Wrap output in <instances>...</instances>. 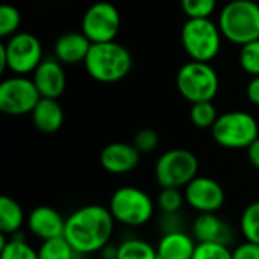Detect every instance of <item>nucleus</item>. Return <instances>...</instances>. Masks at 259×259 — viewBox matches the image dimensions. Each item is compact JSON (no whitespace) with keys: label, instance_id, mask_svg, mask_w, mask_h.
I'll return each mask as SVG.
<instances>
[{"label":"nucleus","instance_id":"obj_27","mask_svg":"<svg viewBox=\"0 0 259 259\" xmlns=\"http://www.w3.org/2000/svg\"><path fill=\"white\" fill-rule=\"evenodd\" d=\"M21 23V15L18 9L12 5L0 6V36L9 38L17 33Z\"/></svg>","mask_w":259,"mask_h":259},{"label":"nucleus","instance_id":"obj_21","mask_svg":"<svg viewBox=\"0 0 259 259\" xmlns=\"http://www.w3.org/2000/svg\"><path fill=\"white\" fill-rule=\"evenodd\" d=\"M115 259H158L156 247L140 238H127L117 246Z\"/></svg>","mask_w":259,"mask_h":259},{"label":"nucleus","instance_id":"obj_29","mask_svg":"<svg viewBox=\"0 0 259 259\" xmlns=\"http://www.w3.org/2000/svg\"><path fill=\"white\" fill-rule=\"evenodd\" d=\"M193 259H232V252L223 243H197Z\"/></svg>","mask_w":259,"mask_h":259},{"label":"nucleus","instance_id":"obj_25","mask_svg":"<svg viewBox=\"0 0 259 259\" xmlns=\"http://www.w3.org/2000/svg\"><path fill=\"white\" fill-rule=\"evenodd\" d=\"M240 228L246 241L259 244V200L250 203L241 214Z\"/></svg>","mask_w":259,"mask_h":259},{"label":"nucleus","instance_id":"obj_17","mask_svg":"<svg viewBox=\"0 0 259 259\" xmlns=\"http://www.w3.org/2000/svg\"><path fill=\"white\" fill-rule=\"evenodd\" d=\"M93 42L80 32H67L55 42V58L61 64H80L85 62Z\"/></svg>","mask_w":259,"mask_h":259},{"label":"nucleus","instance_id":"obj_11","mask_svg":"<svg viewBox=\"0 0 259 259\" xmlns=\"http://www.w3.org/2000/svg\"><path fill=\"white\" fill-rule=\"evenodd\" d=\"M121 27L118 9L109 2H96L83 14L82 32L91 42L115 41Z\"/></svg>","mask_w":259,"mask_h":259},{"label":"nucleus","instance_id":"obj_30","mask_svg":"<svg viewBox=\"0 0 259 259\" xmlns=\"http://www.w3.org/2000/svg\"><path fill=\"white\" fill-rule=\"evenodd\" d=\"M181 6L188 18H209L215 11L217 0H181Z\"/></svg>","mask_w":259,"mask_h":259},{"label":"nucleus","instance_id":"obj_24","mask_svg":"<svg viewBox=\"0 0 259 259\" xmlns=\"http://www.w3.org/2000/svg\"><path fill=\"white\" fill-rule=\"evenodd\" d=\"M217 109L212 102H197L191 103L190 109V120L191 123L199 129H208L212 127L217 121Z\"/></svg>","mask_w":259,"mask_h":259},{"label":"nucleus","instance_id":"obj_31","mask_svg":"<svg viewBox=\"0 0 259 259\" xmlns=\"http://www.w3.org/2000/svg\"><path fill=\"white\" fill-rule=\"evenodd\" d=\"M159 144V135L153 129H141L135 138H134V146L140 150V153H152Z\"/></svg>","mask_w":259,"mask_h":259},{"label":"nucleus","instance_id":"obj_26","mask_svg":"<svg viewBox=\"0 0 259 259\" xmlns=\"http://www.w3.org/2000/svg\"><path fill=\"white\" fill-rule=\"evenodd\" d=\"M185 203L181 188H162L158 194V206L162 214H178Z\"/></svg>","mask_w":259,"mask_h":259},{"label":"nucleus","instance_id":"obj_28","mask_svg":"<svg viewBox=\"0 0 259 259\" xmlns=\"http://www.w3.org/2000/svg\"><path fill=\"white\" fill-rule=\"evenodd\" d=\"M240 65L252 77L259 76V39L241 46L240 50Z\"/></svg>","mask_w":259,"mask_h":259},{"label":"nucleus","instance_id":"obj_13","mask_svg":"<svg viewBox=\"0 0 259 259\" xmlns=\"http://www.w3.org/2000/svg\"><path fill=\"white\" fill-rule=\"evenodd\" d=\"M32 80L44 99H59L67 87V77L62 64L56 58L42 59L32 73Z\"/></svg>","mask_w":259,"mask_h":259},{"label":"nucleus","instance_id":"obj_4","mask_svg":"<svg viewBox=\"0 0 259 259\" xmlns=\"http://www.w3.org/2000/svg\"><path fill=\"white\" fill-rule=\"evenodd\" d=\"M222 32L211 18H188L181 30L184 50L191 61L209 62L222 47Z\"/></svg>","mask_w":259,"mask_h":259},{"label":"nucleus","instance_id":"obj_15","mask_svg":"<svg viewBox=\"0 0 259 259\" xmlns=\"http://www.w3.org/2000/svg\"><path fill=\"white\" fill-rule=\"evenodd\" d=\"M65 222L59 211L52 206H36L27 215V228L41 241L64 237Z\"/></svg>","mask_w":259,"mask_h":259},{"label":"nucleus","instance_id":"obj_10","mask_svg":"<svg viewBox=\"0 0 259 259\" xmlns=\"http://www.w3.org/2000/svg\"><path fill=\"white\" fill-rule=\"evenodd\" d=\"M41 96L32 79L15 74L0 83V111L6 115L32 114Z\"/></svg>","mask_w":259,"mask_h":259},{"label":"nucleus","instance_id":"obj_34","mask_svg":"<svg viewBox=\"0 0 259 259\" xmlns=\"http://www.w3.org/2000/svg\"><path fill=\"white\" fill-rule=\"evenodd\" d=\"M247 158L250 164L259 170V138L255 140L249 147H247Z\"/></svg>","mask_w":259,"mask_h":259},{"label":"nucleus","instance_id":"obj_14","mask_svg":"<svg viewBox=\"0 0 259 259\" xmlns=\"http://www.w3.org/2000/svg\"><path fill=\"white\" fill-rule=\"evenodd\" d=\"M140 150L129 143H111L100 153L102 167L111 175H124L140 164Z\"/></svg>","mask_w":259,"mask_h":259},{"label":"nucleus","instance_id":"obj_9","mask_svg":"<svg viewBox=\"0 0 259 259\" xmlns=\"http://www.w3.org/2000/svg\"><path fill=\"white\" fill-rule=\"evenodd\" d=\"M199 171L197 156L187 149L164 152L155 165V179L161 188H185Z\"/></svg>","mask_w":259,"mask_h":259},{"label":"nucleus","instance_id":"obj_23","mask_svg":"<svg viewBox=\"0 0 259 259\" xmlns=\"http://www.w3.org/2000/svg\"><path fill=\"white\" fill-rule=\"evenodd\" d=\"M0 259H39L35 250L21 235H11L8 243L0 247Z\"/></svg>","mask_w":259,"mask_h":259},{"label":"nucleus","instance_id":"obj_1","mask_svg":"<svg viewBox=\"0 0 259 259\" xmlns=\"http://www.w3.org/2000/svg\"><path fill=\"white\" fill-rule=\"evenodd\" d=\"M114 226L115 220L109 208L87 205L68 215L64 237L79 255H91L109 244Z\"/></svg>","mask_w":259,"mask_h":259},{"label":"nucleus","instance_id":"obj_18","mask_svg":"<svg viewBox=\"0 0 259 259\" xmlns=\"http://www.w3.org/2000/svg\"><path fill=\"white\" fill-rule=\"evenodd\" d=\"M197 241L184 231L167 232L161 237L156 252L158 259H193Z\"/></svg>","mask_w":259,"mask_h":259},{"label":"nucleus","instance_id":"obj_35","mask_svg":"<svg viewBox=\"0 0 259 259\" xmlns=\"http://www.w3.org/2000/svg\"><path fill=\"white\" fill-rule=\"evenodd\" d=\"M102 256H103V259H115L117 258V247L108 244V246L102 250Z\"/></svg>","mask_w":259,"mask_h":259},{"label":"nucleus","instance_id":"obj_32","mask_svg":"<svg viewBox=\"0 0 259 259\" xmlns=\"http://www.w3.org/2000/svg\"><path fill=\"white\" fill-rule=\"evenodd\" d=\"M232 259H259V244L244 241L232 250Z\"/></svg>","mask_w":259,"mask_h":259},{"label":"nucleus","instance_id":"obj_2","mask_svg":"<svg viewBox=\"0 0 259 259\" xmlns=\"http://www.w3.org/2000/svg\"><path fill=\"white\" fill-rule=\"evenodd\" d=\"M88 74L102 83H114L124 79L132 70L131 52L117 41L93 42L85 59Z\"/></svg>","mask_w":259,"mask_h":259},{"label":"nucleus","instance_id":"obj_33","mask_svg":"<svg viewBox=\"0 0 259 259\" xmlns=\"http://www.w3.org/2000/svg\"><path fill=\"white\" fill-rule=\"evenodd\" d=\"M247 99L252 105L259 106V76H253L247 85Z\"/></svg>","mask_w":259,"mask_h":259},{"label":"nucleus","instance_id":"obj_8","mask_svg":"<svg viewBox=\"0 0 259 259\" xmlns=\"http://www.w3.org/2000/svg\"><path fill=\"white\" fill-rule=\"evenodd\" d=\"M109 211L115 222L129 228H140L153 217L155 203L141 188L121 187L111 196Z\"/></svg>","mask_w":259,"mask_h":259},{"label":"nucleus","instance_id":"obj_3","mask_svg":"<svg viewBox=\"0 0 259 259\" xmlns=\"http://www.w3.org/2000/svg\"><path fill=\"white\" fill-rule=\"evenodd\" d=\"M219 27L228 41L244 46L259 39V5L255 0H232L223 6Z\"/></svg>","mask_w":259,"mask_h":259},{"label":"nucleus","instance_id":"obj_22","mask_svg":"<svg viewBox=\"0 0 259 259\" xmlns=\"http://www.w3.org/2000/svg\"><path fill=\"white\" fill-rule=\"evenodd\" d=\"M79 255L65 237H56L41 243L38 249L39 259H76Z\"/></svg>","mask_w":259,"mask_h":259},{"label":"nucleus","instance_id":"obj_19","mask_svg":"<svg viewBox=\"0 0 259 259\" xmlns=\"http://www.w3.org/2000/svg\"><path fill=\"white\" fill-rule=\"evenodd\" d=\"M30 115L33 126L42 134H55L62 127L64 123V111L58 103V99L41 97Z\"/></svg>","mask_w":259,"mask_h":259},{"label":"nucleus","instance_id":"obj_12","mask_svg":"<svg viewBox=\"0 0 259 259\" xmlns=\"http://www.w3.org/2000/svg\"><path fill=\"white\" fill-rule=\"evenodd\" d=\"M184 196L185 202L199 214L217 212L226 200L223 187L208 176H196L184 188Z\"/></svg>","mask_w":259,"mask_h":259},{"label":"nucleus","instance_id":"obj_6","mask_svg":"<svg viewBox=\"0 0 259 259\" xmlns=\"http://www.w3.org/2000/svg\"><path fill=\"white\" fill-rule=\"evenodd\" d=\"M176 87L181 96L190 103L212 102L219 93L220 80L209 62L190 61L179 68Z\"/></svg>","mask_w":259,"mask_h":259},{"label":"nucleus","instance_id":"obj_5","mask_svg":"<svg viewBox=\"0 0 259 259\" xmlns=\"http://www.w3.org/2000/svg\"><path fill=\"white\" fill-rule=\"evenodd\" d=\"M214 141L225 149H247L259 138L256 118L244 111H231L219 115L211 127Z\"/></svg>","mask_w":259,"mask_h":259},{"label":"nucleus","instance_id":"obj_20","mask_svg":"<svg viewBox=\"0 0 259 259\" xmlns=\"http://www.w3.org/2000/svg\"><path fill=\"white\" fill-rule=\"evenodd\" d=\"M24 223L23 208L17 200L9 196L0 197V234L8 237L18 234Z\"/></svg>","mask_w":259,"mask_h":259},{"label":"nucleus","instance_id":"obj_7","mask_svg":"<svg viewBox=\"0 0 259 259\" xmlns=\"http://www.w3.org/2000/svg\"><path fill=\"white\" fill-rule=\"evenodd\" d=\"M42 61L39 39L29 32H17L0 46V71L6 68L15 74L33 73Z\"/></svg>","mask_w":259,"mask_h":259},{"label":"nucleus","instance_id":"obj_16","mask_svg":"<svg viewBox=\"0 0 259 259\" xmlns=\"http://www.w3.org/2000/svg\"><path fill=\"white\" fill-rule=\"evenodd\" d=\"M191 232L197 243H223L229 246L232 240V229L215 212L199 214L193 223Z\"/></svg>","mask_w":259,"mask_h":259}]
</instances>
